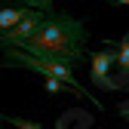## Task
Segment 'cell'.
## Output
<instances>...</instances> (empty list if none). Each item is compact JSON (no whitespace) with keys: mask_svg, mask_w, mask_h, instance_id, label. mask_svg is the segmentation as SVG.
<instances>
[{"mask_svg":"<svg viewBox=\"0 0 129 129\" xmlns=\"http://www.w3.org/2000/svg\"><path fill=\"white\" fill-rule=\"evenodd\" d=\"M55 129H64V126H55Z\"/></svg>","mask_w":129,"mask_h":129,"instance_id":"4fadbf2b","label":"cell"},{"mask_svg":"<svg viewBox=\"0 0 129 129\" xmlns=\"http://www.w3.org/2000/svg\"><path fill=\"white\" fill-rule=\"evenodd\" d=\"M89 61H92V68H89V77H92V83L111 92V89H123L126 86V80H117V77H111V68L117 64V52L111 49V46H105L102 52H89Z\"/></svg>","mask_w":129,"mask_h":129,"instance_id":"3957f363","label":"cell"},{"mask_svg":"<svg viewBox=\"0 0 129 129\" xmlns=\"http://www.w3.org/2000/svg\"><path fill=\"white\" fill-rule=\"evenodd\" d=\"M86 37H89L86 25L80 19H74L68 12H46V19L40 22V28L19 46V49L74 68V61H80L86 55Z\"/></svg>","mask_w":129,"mask_h":129,"instance_id":"6da1fadb","label":"cell"},{"mask_svg":"<svg viewBox=\"0 0 129 129\" xmlns=\"http://www.w3.org/2000/svg\"><path fill=\"white\" fill-rule=\"evenodd\" d=\"M120 49H117V64H120V68H123V74L129 77V34L126 37H120Z\"/></svg>","mask_w":129,"mask_h":129,"instance_id":"8992f818","label":"cell"},{"mask_svg":"<svg viewBox=\"0 0 129 129\" xmlns=\"http://www.w3.org/2000/svg\"><path fill=\"white\" fill-rule=\"evenodd\" d=\"M114 3H123V6H129V0H114Z\"/></svg>","mask_w":129,"mask_h":129,"instance_id":"8fae6325","label":"cell"},{"mask_svg":"<svg viewBox=\"0 0 129 129\" xmlns=\"http://www.w3.org/2000/svg\"><path fill=\"white\" fill-rule=\"evenodd\" d=\"M22 6H31V9H40V12H52V0H19Z\"/></svg>","mask_w":129,"mask_h":129,"instance_id":"9c48e42d","label":"cell"},{"mask_svg":"<svg viewBox=\"0 0 129 129\" xmlns=\"http://www.w3.org/2000/svg\"><path fill=\"white\" fill-rule=\"evenodd\" d=\"M0 120H6V123L15 126V129H43L37 120H25V117H0Z\"/></svg>","mask_w":129,"mask_h":129,"instance_id":"ba28073f","label":"cell"},{"mask_svg":"<svg viewBox=\"0 0 129 129\" xmlns=\"http://www.w3.org/2000/svg\"><path fill=\"white\" fill-rule=\"evenodd\" d=\"M43 89L49 92V95H61V92H74L71 86H64L61 80H52V77H43ZM77 95V92H74Z\"/></svg>","mask_w":129,"mask_h":129,"instance_id":"52a82bcc","label":"cell"},{"mask_svg":"<svg viewBox=\"0 0 129 129\" xmlns=\"http://www.w3.org/2000/svg\"><path fill=\"white\" fill-rule=\"evenodd\" d=\"M6 64V68H25V71H37V74H43V77H52V80H61L64 86H71L80 99H89V105H95V108H102L99 102L92 99V95L80 86V80L74 77V71H71V64H58V61H49V58H40V55H31V52H25V49H19V46H3V58H0Z\"/></svg>","mask_w":129,"mask_h":129,"instance_id":"7a4b0ae2","label":"cell"},{"mask_svg":"<svg viewBox=\"0 0 129 129\" xmlns=\"http://www.w3.org/2000/svg\"><path fill=\"white\" fill-rule=\"evenodd\" d=\"M46 19V12H40V9H31L25 19L15 25L12 31H6V34H0V46H22L31 34H34V31L40 28V22Z\"/></svg>","mask_w":129,"mask_h":129,"instance_id":"277c9868","label":"cell"},{"mask_svg":"<svg viewBox=\"0 0 129 129\" xmlns=\"http://www.w3.org/2000/svg\"><path fill=\"white\" fill-rule=\"evenodd\" d=\"M117 114H120V117H129V102H126V105H120V108H117Z\"/></svg>","mask_w":129,"mask_h":129,"instance_id":"30bf717a","label":"cell"},{"mask_svg":"<svg viewBox=\"0 0 129 129\" xmlns=\"http://www.w3.org/2000/svg\"><path fill=\"white\" fill-rule=\"evenodd\" d=\"M28 12H31V6H3V3H0V34L12 31Z\"/></svg>","mask_w":129,"mask_h":129,"instance_id":"5b68a950","label":"cell"},{"mask_svg":"<svg viewBox=\"0 0 129 129\" xmlns=\"http://www.w3.org/2000/svg\"><path fill=\"white\" fill-rule=\"evenodd\" d=\"M0 55H3V46H0Z\"/></svg>","mask_w":129,"mask_h":129,"instance_id":"7c38bea8","label":"cell"},{"mask_svg":"<svg viewBox=\"0 0 129 129\" xmlns=\"http://www.w3.org/2000/svg\"><path fill=\"white\" fill-rule=\"evenodd\" d=\"M126 120H129V117H126Z\"/></svg>","mask_w":129,"mask_h":129,"instance_id":"5bb4252c","label":"cell"}]
</instances>
